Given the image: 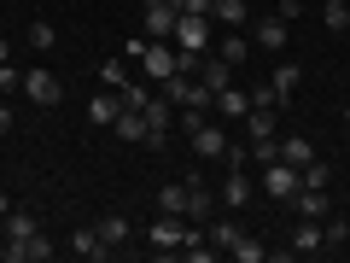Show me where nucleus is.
<instances>
[{
    "instance_id": "9d476101",
    "label": "nucleus",
    "mask_w": 350,
    "mask_h": 263,
    "mask_svg": "<svg viewBox=\"0 0 350 263\" xmlns=\"http://www.w3.org/2000/svg\"><path fill=\"white\" fill-rule=\"evenodd\" d=\"M24 94H29V100H36V105H59L64 82H59V76H53V71H41V64H36V71H24Z\"/></svg>"
},
{
    "instance_id": "2eb2a0df",
    "label": "nucleus",
    "mask_w": 350,
    "mask_h": 263,
    "mask_svg": "<svg viewBox=\"0 0 350 263\" xmlns=\"http://www.w3.org/2000/svg\"><path fill=\"white\" fill-rule=\"evenodd\" d=\"M199 82L211 88V94H222V88L234 82V64H228L222 53H204V64H199Z\"/></svg>"
},
{
    "instance_id": "dca6fc26",
    "label": "nucleus",
    "mask_w": 350,
    "mask_h": 263,
    "mask_svg": "<svg viewBox=\"0 0 350 263\" xmlns=\"http://www.w3.org/2000/svg\"><path fill=\"white\" fill-rule=\"evenodd\" d=\"M239 234H245V228H239L234 216H222V211H216L211 223H204V240H211L216 251H234V240H239Z\"/></svg>"
},
{
    "instance_id": "4be33fe9",
    "label": "nucleus",
    "mask_w": 350,
    "mask_h": 263,
    "mask_svg": "<svg viewBox=\"0 0 350 263\" xmlns=\"http://www.w3.org/2000/svg\"><path fill=\"white\" fill-rule=\"evenodd\" d=\"M111 129L129 140V147H146V135H152V129H146V117H140V112H129V105L117 112V123H111Z\"/></svg>"
},
{
    "instance_id": "6e6552de",
    "label": "nucleus",
    "mask_w": 350,
    "mask_h": 263,
    "mask_svg": "<svg viewBox=\"0 0 350 263\" xmlns=\"http://www.w3.org/2000/svg\"><path fill=\"white\" fill-rule=\"evenodd\" d=\"M140 117H146V129H152V135H146V147L158 152L163 140H170V100H163V94H152V100L140 105Z\"/></svg>"
},
{
    "instance_id": "7c9ffc66",
    "label": "nucleus",
    "mask_w": 350,
    "mask_h": 263,
    "mask_svg": "<svg viewBox=\"0 0 350 263\" xmlns=\"http://www.w3.org/2000/svg\"><path fill=\"white\" fill-rule=\"evenodd\" d=\"M245 53H251L245 36H222V59H228V64H245Z\"/></svg>"
},
{
    "instance_id": "9b49d317",
    "label": "nucleus",
    "mask_w": 350,
    "mask_h": 263,
    "mask_svg": "<svg viewBox=\"0 0 350 263\" xmlns=\"http://www.w3.org/2000/svg\"><path fill=\"white\" fill-rule=\"evenodd\" d=\"M193 158H204V164H211V158H222V152H228V135H222V123H216V117H211V123H204V129H193Z\"/></svg>"
},
{
    "instance_id": "a211bd4d",
    "label": "nucleus",
    "mask_w": 350,
    "mask_h": 263,
    "mask_svg": "<svg viewBox=\"0 0 350 263\" xmlns=\"http://www.w3.org/2000/svg\"><path fill=\"white\" fill-rule=\"evenodd\" d=\"M187 199H193L187 181H163V188H158V211L163 216H187Z\"/></svg>"
},
{
    "instance_id": "39448f33",
    "label": "nucleus",
    "mask_w": 350,
    "mask_h": 263,
    "mask_svg": "<svg viewBox=\"0 0 350 263\" xmlns=\"http://www.w3.org/2000/svg\"><path fill=\"white\" fill-rule=\"evenodd\" d=\"M251 41H257L262 53H286V41H292V24L280 12H262L257 18V29H251Z\"/></svg>"
},
{
    "instance_id": "b1692460",
    "label": "nucleus",
    "mask_w": 350,
    "mask_h": 263,
    "mask_svg": "<svg viewBox=\"0 0 350 263\" xmlns=\"http://www.w3.org/2000/svg\"><path fill=\"white\" fill-rule=\"evenodd\" d=\"M321 24L333 29V36H345L350 29V0H321Z\"/></svg>"
},
{
    "instance_id": "72a5a7b5",
    "label": "nucleus",
    "mask_w": 350,
    "mask_h": 263,
    "mask_svg": "<svg viewBox=\"0 0 350 263\" xmlns=\"http://www.w3.org/2000/svg\"><path fill=\"white\" fill-rule=\"evenodd\" d=\"M100 82H105V88H123V82H129V76H123V64H117V59H111V64H105V71H100Z\"/></svg>"
},
{
    "instance_id": "f03ea898",
    "label": "nucleus",
    "mask_w": 350,
    "mask_h": 263,
    "mask_svg": "<svg viewBox=\"0 0 350 263\" xmlns=\"http://www.w3.org/2000/svg\"><path fill=\"white\" fill-rule=\"evenodd\" d=\"M257 188H262V199H292L304 181H298V170H292V164L269 158V164H257Z\"/></svg>"
},
{
    "instance_id": "f257e3e1",
    "label": "nucleus",
    "mask_w": 350,
    "mask_h": 263,
    "mask_svg": "<svg viewBox=\"0 0 350 263\" xmlns=\"http://www.w3.org/2000/svg\"><path fill=\"white\" fill-rule=\"evenodd\" d=\"M129 59H140V71H146L152 82L175 76V47H170V41H146V36H135V41H129Z\"/></svg>"
},
{
    "instance_id": "aec40b11",
    "label": "nucleus",
    "mask_w": 350,
    "mask_h": 263,
    "mask_svg": "<svg viewBox=\"0 0 350 263\" xmlns=\"http://www.w3.org/2000/svg\"><path fill=\"white\" fill-rule=\"evenodd\" d=\"M117 112H123V100H117V88H105V94H94V100H88V117H94L100 129H111V123H117Z\"/></svg>"
},
{
    "instance_id": "c9c22d12",
    "label": "nucleus",
    "mask_w": 350,
    "mask_h": 263,
    "mask_svg": "<svg viewBox=\"0 0 350 263\" xmlns=\"http://www.w3.org/2000/svg\"><path fill=\"white\" fill-rule=\"evenodd\" d=\"M12 123H18V117H12V105H0V135H12Z\"/></svg>"
},
{
    "instance_id": "c756f323",
    "label": "nucleus",
    "mask_w": 350,
    "mask_h": 263,
    "mask_svg": "<svg viewBox=\"0 0 350 263\" xmlns=\"http://www.w3.org/2000/svg\"><path fill=\"white\" fill-rule=\"evenodd\" d=\"M327 246H345V240H350V216H338V211H327Z\"/></svg>"
},
{
    "instance_id": "6ab92c4d",
    "label": "nucleus",
    "mask_w": 350,
    "mask_h": 263,
    "mask_svg": "<svg viewBox=\"0 0 350 263\" xmlns=\"http://www.w3.org/2000/svg\"><path fill=\"white\" fill-rule=\"evenodd\" d=\"M275 158H280V164H292V170H304V164L315 158V147H310L304 135H286V140H275Z\"/></svg>"
},
{
    "instance_id": "58836bf2",
    "label": "nucleus",
    "mask_w": 350,
    "mask_h": 263,
    "mask_svg": "<svg viewBox=\"0 0 350 263\" xmlns=\"http://www.w3.org/2000/svg\"><path fill=\"white\" fill-rule=\"evenodd\" d=\"M0 240H6V223H0Z\"/></svg>"
},
{
    "instance_id": "f8f14e48",
    "label": "nucleus",
    "mask_w": 350,
    "mask_h": 263,
    "mask_svg": "<svg viewBox=\"0 0 350 263\" xmlns=\"http://www.w3.org/2000/svg\"><path fill=\"white\" fill-rule=\"evenodd\" d=\"M292 211H298V216H310V223H327V211H333V199H327V188H298V193H292Z\"/></svg>"
},
{
    "instance_id": "ddd939ff",
    "label": "nucleus",
    "mask_w": 350,
    "mask_h": 263,
    "mask_svg": "<svg viewBox=\"0 0 350 263\" xmlns=\"http://www.w3.org/2000/svg\"><path fill=\"white\" fill-rule=\"evenodd\" d=\"M94 228H100V240H105V246H129V234H135V223H129V211H105L100 216V223H94Z\"/></svg>"
},
{
    "instance_id": "f704fd0d",
    "label": "nucleus",
    "mask_w": 350,
    "mask_h": 263,
    "mask_svg": "<svg viewBox=\"0 0 350 263\" xmlns=\"http://www.w3.org/2000/svg\"><path fill=\"white\" fill-rule=\"evenodd\" d=\"M275 12L286 18V24H298V18H304V6H298V0H275Z\"/></svg>"
},
{
    "instance_id": "1a4fd4ad",
    "label": "nucleus",
    "mask_w": 350,
    "mask_h": 263,
    "mask_svg": "<svg viewBox=\"0 0 350 263\" xmlns=\"http://www.w3.org/2000/svg\"><path fill=\"white\" fill-rule=\"evenodd\" d=\"M222 205L228 211H239V205H251V193H257V175H245V170H222Z\"/></svg>"
},
{
    "instance_id": "7ed1b4c3",
    "label": "nucleus",
    "mask_w": 350,
    "mask_h": 263,
    "mask_svg": "<svg viewBox=\"0 0 350 263\" xmlns=\"http://www.w3.org/2000/svg\"><path fill=\"white\" fill-rule=\"evenodd\" d=\"M211 24L216 18H204V12H181L175 18V47L181 53H204L211 47Z\"/></svg>"
},
{
    "instance_id": "20e7f679",
    "label": "nucleus",
    "mask_w": 350,
    "mask_h": 263,
    "mask_svg": "<svg viewBox=\"0 0 350 263\" xmlns=\"http://www.w3.org/2000/svg\"><path fill=\"white\" fill-rule=\"evenodd\" d=\"M181 240H187V216H163L152 223V251H163V258H181Z\"/></svg>"
},
{
    "instance_id": "4c0bfd02",
    "label": "nucleus",
    "mask_w": 350,
    "mask_h": 263,
    "mask_svg": "<svg viewBox=\"0 0 350 263\" xmlns=\"http://www.w3.org/2000/svg\"><path fill=\"white\" fill-rule=\"evenodd\" d=\"M345 129H350V105H345Z\"/></svg>"
},
{
    "instance_id": "412c9836",
    "label": "nucleus",
    "mask_w": 350,
    "mask_h": 263,
    "mask_svg": "<svg viewBox=\"0 0 350 263\" xmlns=\"http://www.w3.org/2000/svg\"><path fill=\"white\" fill-rule=\"evenodd\" d=\"M298 82H304V71L298 64H275V71H269V88H275V100L286 105L292 94H298Z\"/></svg>"
},
{
    "instance_id": "e433bc0d",
    "label": "nucleus",
    "mask_w": 350,
    "mask_h": 263,
    "mask_svg": "<svg viewBox=\"0 0 350 263\" xmlns=\"http://www.w3.org/2000/svg\"><path fill=\"white\" fill-rule=\"evenodd\" d=\"M6 59H12V47H6V36H0V64H6Z\"/></svg>"
},
{
    "instance_id": "0eeeda50",
    "label": "nucleus",
    "mask_w": 350,
    "mask_h": 263,
    "mask_svg": "<svg viewBox=\"0 0 350 263\" xmlns=\"http://www.w3.org/2000/svg\"><path fill=\"white\" fill-rule=\"evenodd\" d=\"M292 258H321V251H333L327 246V228L321 223H310V216H298V228H292Z\"/></svg>"
},
{
    "instance_id": "a878e982",
    "label": "nucleus",
    "mask_w": 350,
    "mask_h": 263,
    "mask_svg": "<svg viewBox=\"0 0 350 263\" xmlns=\"http://www.w3.org/2000/svg\"><path fill=\"white\" fill-rule=\"evenodd\" d=\"M29 47H36V53H53V47H59V29H53L47 18H29Z\"/></svg>"
},
{
    "instance_id": "473e14b6",
    "label": "nucleus",
    "mask_w": 350,
    "mask_h": 263,
    "mask_svg": "<svg viewBox=\"0 0 350 263\" xmlns=\"http://www.w3.org/2000/svg\"><path fill=\"white\" fill-rule=\"evenodd\" d=\"M12 88H24V71L6 59V64H0V94H12Z\"/></svg>"
},
{
    "instance_id": "423d86ee",
    "label": "nucleus",
    "mask_w": 350,
    "mask_h": 263,
    "mask_svg": "<svg viewBox=\"0 0 350 263\" xmlns=\"http://www.w3.org/2000/svg\"><path fill=\"white\" fill-rule=\"evenodd\" d=\"M0 258H6V263H47V258H53V240H47V234H29V240H0Z\"/></svg>"
},
{
    "instance_id": "f3484780",
    "label": "nucleus",
    "mask_w": 350,
    "mask_h": 263,
    "mask_svg": "<svg viewBox=\"0 0 350 263\" xmlns=\"http://www.w3.org/2000/svg\"><path fill=\"white\" fill-rule=\"evenodd\" d=\"M70 251H76V258H88V263L111 258V246L100 240V228H76V234H70Z\"/></svg>"
},
{
    "instance_id": "bb28decb",
    "label": "nucleus",
    "mask_w": 350,
    "mask_h": 263,
    "mask_svg": "<svg viewBox=\"0 0 350 263\" xmlns=\"http://www.w3.org/2000/svg\"><path fill=\"white\" fill-rule=\"evenodd\" d=\"M228 258H239V263H262V258H269V246H262L257 234H239V240H234V251H228Z\"/></svg>"
},
{
    "instance_id": "c85d7f7f",
    "label": "nucleus",
    "mask_w": 350,
    "mask_h": 263,
    "mask_svg": "<svg viewBox=\"0 0 350 263\" xmlns=\"http://www.w3.org/2000/svg\"><path fill=\"white\" fill-rule=\"evenodd\" d=\"M327 175H333V170H327V158H310L298 170V181H304V188H327Z\"/></svg>"
},
{
    "instance_id": "2f4dec72",
    "label": "nucleus",
    "mask_w": 350,
    "mask_h": 263,
    "mask_svg": "<svg viewBox=\"0 0 350 263\" xmlns=\"http://www.w3.org/2000/svg\"><path fill=\"white\" fill-rule=\"evenodd\" d=\"M251 164V147H234V140H228V152H222V170H245Z\"/></svg>"
},
{
    "instance_id": "393cba45",
    "label": "nucleus",
    "mask_w": 350,
    "mask_h": 263,
    "mask_svg": "<svg viewBox=\"0 0 350 263\" xmlns=\"http://www.w3.org/2000/svg\"><path fill=\"white\" fill-rule=\"evenodd\" d=\"M0 223H6V240H29V234H41V223H36L29 211H6Z\"/></svg>"
},
{
    "instance_id": "5701e85b",
    "label": "nucleus",
    "mask_w": 350,
    "mask_h": 263,
    "mask_svg": "<svg viewBox=\"0 0 350 263\" xmlns=\"http://www.w3.org/2000/svg\"><path fill=\"white\" fill-rule=\"evenodd\" d=\"M211 18H216V24H228V29H239L251 18V6H245V0H211Z\"/></svg>"
},
{
    "instance_id": "cd10ccee",
    "label": "nucleus",
    "mask_w": 350,
    "mask_h": 263,
    "mask_svg": "<svg viewBox=\"0 0 350 263\" xmlns=\"http://www.w3.org/2000/svg\"><path fill=\"white\" fill-rule=\"evenodd\" d=\"M211 117H216V105H181V129H187V135H193V129H204Z\"/></svg>"
},
{
    "instance_id": "4468645a",
    "label": "nucleus",
    "mask_w": 350,
    "mask_h": 263,
    "mask_svg": "<svg viewBox=\"0 0 350 263\" xmlns=\"http://www.w3.org/2000/svg\"><path fill=\"white\" fill-rule=\"evenodd\" d=\"M216 112H222V123H245V112H251V94L228 82L222 94H216Z\"/></svg>"
}]
</instances>
